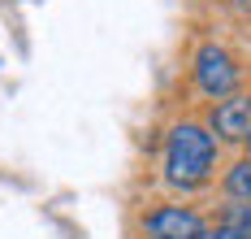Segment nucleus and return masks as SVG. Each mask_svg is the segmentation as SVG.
<instances>
[{"label":"nucleus","instance_id":"obj_4","mask_svg":"<svg viewBox=\"0 0 251 239\" xmlns=\"http://www.w3.org/2000/svg\"><path fill=\"white\" fill-rule=\"evenodd\" d=\"M212 131L226 139H247L251 135V96H226L212 109Z\"/></svg>","mask_w":251,"mask_h":239},{"label":"nucleus","instance_id":"obj_2","mask_svg":"<svg viewBox=\"0 0 251 239\" xmlns=\"http://www.w3.org/2000/svg\"><path fill=\"white\" fill-rule=\"evenodd\" d=\"M195 83H200L203 96H212V100L234 96V87H238V65H234V57H229L221 44H203L200 53H195Z\"/></svg>","mask_w":251,"mask_h":239},{"label":"nucleus","instance_id":"obj_8","mask_svg":"<svg viewBox=\"0 0 251 239\" xmlns=\"http://www.w3.org/2000/svg\"><path fill=\"white\" fill-rule=\"evenodd\" d=\"M238 4H251V0H238Z\"/></svg>","mask_w":251,"mask_h":239},{"label":"nucleus","instance_id":"obj_3","mask_svg":"<svg viewBox=\"0 0 251 239\" xmlns=\"http://www.w3.org/2000/svg\"><path fill=\"white\" fill-rule=\"evenodd\" d=\"M148 239H203V217L182 205H165V209L148 213Z\"/></svg>","mask_w":251,"mask_h":239},{"label":"nucleus","instance_id":"obj_7","mask_svg":"<svg viewBox=\"0 0 251 239\" xmlns=\"http://www.w3.org/2000/svg\"><path fill=\"white\" fill-rule=\"evenodd\" d=\"M203 239H247V235H243V231H234V226L226 222V226H217V231H203Z\"/></svg>","mask_w":251,"mask_h":239},{"label":"nucleus","instance_id":"obj_1","mask_svg":"<svg viewBox=\"0 0 251 239\" xmlns=\"http://www.w3.org/2000/svg\"><path fill=\"white\" fill-rule=\"evenodd\" d=\"M212 161H217V139L203 131L200 122H182V126L169 131V144H165V179L174 187L208 183Z\"/></svg>","mask_w":251,"mask_h":239},{"label":"nucleus","instance_id":"obj_9","mask_svg":"<svg viewBox=\"0 0 251 239\" xmlns=\"http://www.w3.org/2000/svg\"><path fill=\"white\" fill-rule=\"evenodd\" d=\"M247 144H251V135H247Z\"/></svg>","mask_w":251,"mask_h":239},{"label":"nucleus","instance_id":"obj_6","mask_svg":"<svg viewBox=\"0 0 251 239\" xmlns=\"http://www.w3.org/2000/svg\"><path fill=\"white\" fill-rule=\"evenodd\" d=\"M229 226H234V231H243V235L251 239V200L243 205V209H234V213H229Z\"/></svg>","mask_w":251,"mask_h":239},{"label":"nucleus","instance_id":"obj_5","mask_svg":"<svg viewBox=\"0 0 251 239\" xmlns=\"http://www.w3.org/2000/svg\"><path fill=\"white\" fill-rule=\"evenodd\" d=\"M226 191L234 200H251V161H238L226 174Z\"/></svg>","mask_w":251,"mask_h":239}]
</instances>
